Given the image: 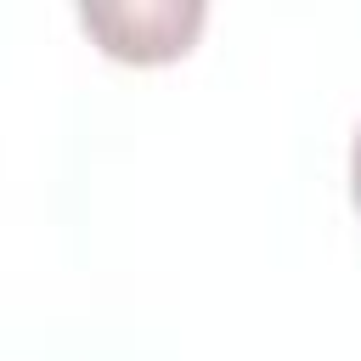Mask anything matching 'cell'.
<instances>
[{"label": "cell", "mask_w": 361, "mask_h": 361, "mask_svg": "<svg viewBox=\"0 0 361 361\" xmlns=\"http://www.w3.org/2000/svg\"><path fill=\"white\" fill-rule=\"evenodd\" d=\"M203 17H209L203 0H85L79 6V23L102 45V56L135 68L186 56Z\"/></svg>", "instance_id": "6da1fadb"}, {"label": "cell", "mask_w": 361, "mask_h": 361, "mask_svg": "<svg viewBox=\"0 0 361 361\" xmlns=\"http://www.w3.org/2000/svg\"><path fill=\"white\" fill-rule=\"evenodd\" d=\"M350 203H355V214H361V124H355V135H350Z\"/></svg>", "instance_id": "7a4b0ae2"}]
</instances>
